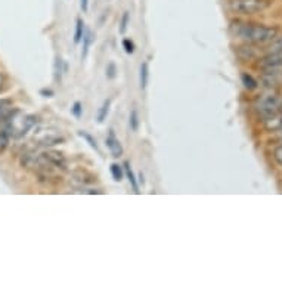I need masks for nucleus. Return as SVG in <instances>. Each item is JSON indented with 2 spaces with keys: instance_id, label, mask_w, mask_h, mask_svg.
I'll return each mask as SVG.
<instances>
[{
  "instance_id": "f257e3e1",
  "label": "nucleus",
  "mask_w": 282,
  "mask_h": 282,
  "mask_svg": "<svg viewBox=\"0 0 282 282\" xmlns=\"http://www.w3.org/2000/svg\"><path fill=\"white\" fill-rule=\"evenodd\" d=\"M231 33L244 40L245 43L251 45H263L272 42L278 36V28L265 27L259 24H244V22H234L231 25Z\"/></svg>"
},
{
  "instance_id": "f03ea898",
  "label": "nucleus",
  "mask_w": 282,
  "mask_h": 282,
  "mask_svg": "<svg viewBox=\"0 0 282 282\" xmlns=\"http://www.w3.org/2000/svg\"><path fill=\"white\" fill-rule=\"evenodd\" d=\"M269 6L268 0H229L228 7L234 13L239 15H253L265 10Z\"/></svg>"
},
{
  "instance_id": "7ed1b4c3",
  "label": "nucleus",
  "mask_w": 282,
  "mask_h": 282,
  "mask_svg": "<svg viewBox=\"0 0 282 282\" xmlns=\"http://www.w3.org/2000/svg\"><path fill=\"white\" fill-rule=\"evenodd\" d=\"M257 108H259V112L263 115V118H268L274 114L281 112L282 99L274 94H263L257 102Z\"/></svg>"
},
{
  "instance_id": "20e7f679",
  "label": "nucleus",
  "mask_w": 282,
  "mask_h": 282,
  "mask_svg": "<svg viewBox=\"0 0 282 282\" xmlns=\"http://www.w3.org/2000/svg\"><path fill=\"white\" fill-rule=\"evenodd\" d=\"M37 141H39V145L42 146H55L65 142V138L56 132H49V133H43L42 136H37Z\"/></svg>"
},
{
  "instance_id": "39448f33",
  "label": "nucleus",
  "mask_w": 282,
  "mask_h": 282,
  "mask_svg": "<svg viewBox=\"0 0 282 282\" xmlns=\"http://www.w3.org/2000/svg\"><path fill=\"white\" fill-rule=\"evenodd\" d=\"M259 65L268 71L272 70H278L282 67V55L280 53H268V56H265L263 59H260Z\"/></svg>"
},
{
  "instance_id": "423d86ee",
  "label": "nucleus",
  "mask_w": 282,
  "mask_h": 282,
  "mask_svg": "<svg viewBox=\"0 0 282 282\" xmlns=\"http://www.w3.org/2000/svg\"><path fill=\"white\" fill-rule=\"evenodd\" d=\"M42 155H43V158H45L50 166H53V167H56V169H65V167H67V160H65V157H64L61 152H56V151H46V152H43Z\"/></svg>"
},
{
  "instance_id": "0eeeda50",
  "label": "nucleus",
  "mask_w": 282,
  "mask_h": 282,
  "mask_svg": "<svg viewBox=\"0 0 282 282\" xmlns=\"http://www.w3.org/2000/svg\"><path fill=\"white\" fill-rule=\"evenodd\" d=\"M106 146H108V149H109V152H111L112 157L118 158V157L123 155V146H121L120 141L115 138V135H114L112 130L109 132V136L106 138Z\"/></svg>"
},
{
  "instance_id": "6e6552de",
  "label": "nucleus",
  "mask_w": 282,
  "mask_h": 282,
  "mask_svg": "<svg viewBox=\"0 0 282 282\" xmlns=\"http://www.w3.org/2000/svg\"><path fill=\"white\" fill-rule=\"evenodd\" d=\"M16 112V109L12 106V103L9 100H1L0 102V123H6L13 114Z\"/></svg>"
},
{
  "instance_id": "1a4fd4ad",
  "label": "nucleus",
  "mask_w": 282,
  "mask_h": 282,
  "mask_svg": "<svg viewBox=\"0 0 282 282\" xmlns=\"http://www.w3.org/2000/svg\"><path fill=\"white\" fill-rule=\"evenodd\" d=\"M265 126H266V129H268V130H272V132H275V130H280V129L282 127V114L281 112H278V114H274V115H271V117L265 118Z\"/></svg>"
},
{
  "instance_id": "9d476101",
  "label": "nucleus",
  "mask_w": 282,
  "mask_h": 282,
  "mask_svg": "<svg viewBox=\"0 0 282 282\" xmlns=\"http://www.w3.org/2000/svg\"><path fill=\"white\" fill-rule=\"evenodd\" d=\"M83 52H82V58H86L88 56V52H89V47L94 42V34L91 30L85 28V33H83Z\"/></svg>"
},
{
  "instance_id": "9b49d317",
  "label": "nucleus",
  "mask_w": 282,
  "mask_h": 282,
  "mask_svg": "<svg viewBox=\"0 0 282 282\" xmlns=\"http://www.w3.org/2000/svg\"><path fill=\"white\" fill-rule=\"evenodd\" d=\"M124 167H126V175H127V178H129V182H130L132 188H133V190H135L136 193H139V187H138V182H136V176H135L133 170L130 169V164H129V163H124Z\"/></svg>"
},
{
  "instance_id": "f8f14e48",
  "label": "nucleus",
  "mask_w": 282,
  "mask_h": 282,
  "mask_svg": "<svg viewBox=\"0 0 282 282\" xmlns=\"http://www.w3.org/2000/svg\"><path fill=\"white\" fill-rule=\"evenodd\" d=\"M83 33H85V22L82 18L77 19V24H76V34H74V43H80L82 39H83Z\"/></svg>"
},
{
  "instance_id": "ddd939ff",
  "label": "nucleus",
  "mask_w": 282,
  "mask_h": 282,
  "mask_svg": "<svg viewBox=\"0 0 282 282\" xmlns=\"http://www.w3.org/2000/svg\"><path fill=\"white\" fill-rule=\"evenodd\" d=\"M109 170H111V175H112L114 181H117V182L123 181L124 172H123V167H121V166H118L117 163H112L111 167H109Z\"/></svg>"
},
{
  "instance_id": "4468645a",
  "label": "nucleus",
  "mask_w": 282,
  "mask_h": 282,
  "mask_svg": "<svg viewBox=\"0 0 282 282\" xmlns=\"http://www.w3.org/2000/svg\"><path fill=\"white\" fill-rule=\"evenodd\" d=\"M148 77H149V70H148V64L143 62L141 65V88L145 89L148 86Z\"/></svg>"
},
{
  "instance_id": "2eb2a0df",
  "label": "nucleus",
  "mask_w": 282,
  "mask_h": 282,
  "mask_svg": "<svg viewBox=\"0 0 282 282\" xmlns=\"http://www.w3.org/2000/svg\"><path fill=\"white\" fill-rule=\"evenodd\" d=\"M241 79H242V85L245 86V89H248V91H254V89L257 88V82H256L250 74L244 73V74L241 76Z\"/></svg>"
},
{
  "instance_id": "dca6fc26",
  "label": "nucleus",
  "mask_w": 282,
  "mask_h": 282,
  "mask_svg": "<svg viewBox=\"0 0 282 282\" xmlns=\"http://www.w3.org/2000/svg\"><path fill=\"white\" fill-rule=\"evenodd\" d=\"M79 136H80V138H83V139H85V141H86V142H88L92 148H94V151H99L97 143H96V139H94L92 135H89V133H88V132H85V130H80V132H79Z\"/></svg>"
},
{
  "instance_id": "f3484780",
  "label": "nucleus",
  "mask_w": 282,
  "mask_h": 282,
  "mask_svg": "<svg viewBox=\"0 0 282 282\" xmlns=\"http://www.w3.org/2000/svg\"><path fill=\"white\" fill-rule=\"evenodd\" d=\"M109 103H111V100L108 99V100H105L103 105L100 106V109H99V112H97V121H99V123H102V121L106 118L108 111H109Z\"/></svg>"
},
{
  "instance_id": "a211bd4d",
  "label": "nucleus",
  "mask_w": 282,
  "mask_h": 282,
  "mask_svg": "<svg viewBox=\"0 0 282 282\" xmlns=\"http://www.w3.org/2000/svg\"><path fill=\"white\" fill-rule=\"evenodd\" d=\"M268 53H280V55H282V37L274 40L271 43V46L268 49Z\"/></svg>"
},
{
  "instance_id": "6ab92c4d",
  "label": "nucleus",
  "mask_w": 282,
  "mask_h": 282,
  "mask_svg": "<svg viewBox=\"0 0 282 282\" xmlns=\"http://www.w3.org/2000/svg\"><path fill=\"white\" fill-rule=\"evenodd\" d=\"M129 124H130V129H132L133 132H138V129H139V115H138V111H136V109H133V111L130 112Z\"/></svg>"
},
{
  "instance_id": "aec40b11",
  "label": "nucleus",
  "mask_w": 282,
  "mask_h": 282,
  "mask_svg": "<svg viewBox=\"0 0 282 282\" xmlns=\"http://www.w3.org/2000/svg\"><path fill=\"white\" fill-rule=\"evenodd\" d=\"M10 141V136L6 133V130H0V151H3Z\"/></svg>"
},
{
  "instance_id": "412c9836",
  "label": "nucleus",
  "mask_w": 282,
  "mask_h": 282,
  "mask_svg": "<svg viewBox=\"0 0 282 282\" xmlns=\"http://www.w3.org/2000/svg\"><path fill=\"white\" fill-rule=\"evenodd\" d=\"M123 47H124L126 53H129V55H132L135 52V43L132 40H129V39L123 40Z\"/></svg>"
},
{
  "instance_id": "4be33fe9",
  "label": "nucleus",
  "mask_w": 282,
  "mask_h": 282,
  "mask_svg": "<svg viewBox=\"0 0 282 282\" xmlns=\"http://www.w3.org/2000/svg\"><path fill=\"white\" fill-rule=\"evenodd\" d=\"M61 65H62V59L58 56V58H56V62H55V77H56V80H61V76H62V68H61Z\"/></svg>"
},
{
  "instance_id": "5701e85b",
  "label": "nucleus",
  "mask_w": 282,
  "mask_h": 282,
  "mask_svg": "<svg viewBox=\"0 0 282 282\" xmlns=\"http://www.w3.org/2000/svg\"><path fill=\"white\" fill-rule=\"evenodd\" d=\"M127 25H129V12H124L123 18H121V25H120V33H121V34L126 33Z\"/></svg>"
},
{
  "instance_id": "b1692460",
  "label": "nucleus",
  "mask_w": 282,
  "mask_h": 282,
  "mask_svg": "<svg viewBox=\"0 0 282 282\" xmlns=\"http://www.w3.org/2000/svg\"><path fill=\"white\" fill-rule=\"evenodd\" d=\"M73 114L77 117V118H80L82 117V112H83V108H82V103L80 102H74V105H73Z\"/></svg>"
},
{
  "instance_id": "393cba45",
  "label": "nucleus",
  "mask_w": 282,
  "mask_h": 282,
  "mask_svg": "<svg viewBox=\"0 0 282 282\" xmlns=\"http://www.w3.org/2000/svg\"><path fill=\"white\" fill-rule=\"evenodd\" d=\"M106 76H108V79H114L115 77V65L114 64H109L106 67Z\"/></svg>"
},
{
  "instance_id": "a878e982",
  "label": "nucleus",
  "mask_w": 282,
  "mask_h": 282,
  "mask_svg": "<svg viewBox=\"0 0 282 282\" xmlns=\"http://www.w3.org/2000/svg\"><path fill=\"white\" fill-rule=\"evenodd\" d=\"M275 160L282 166V145H280V146L275 149Z\"/></svg>"
},
{
  "instance_id": "bb28decb",
  "label": "nucleus",
  "mask_w": 282,
  "mask_h": 282,
  "mask_svg": "<svg viewBox=\"0 0 282 282\" xmlns=\"http://www.w3.org/2000/svg\"><path fill=\"white\" fill-rule=\"evenodd\" d=\"M80 6H82L83 12H88V9H89V0H80Z\"/></svg>"
},
{
  "instance_id": "cd10ccee",
  "label": "nucleus",
  "mask_w": 282,
  "mask_h": 282,
  "mask_svg": "<svg viewBox=\"0 0 282 282\" xmlns=\"http://www.w3.org/2000/svg\"><path fill=\"white\" fill-rule=\"evenodd\" d=\"M42 94H49V96H52L53 92H52V91H42Z\"/></svg>"
},
{
  "instance_id": "c85d7f7f",
  "label": "nucleus",
  "mask_w": 282,
  "mask_h": 282,
  "mask_svg": "<svg viewBox=\"0 0 282 282\" xmlns=\"http://www.w3.org/2000/svg\"><path fill=\"white\" fill-rule=\"evenodd\" d=\"M1 86H3V77L0 76V89H1Z\"/></svg>"
},
{
  "instance_id": "c756f323",
  "label": "nucleus",
  "mask_w": 282,
  "mask_h": 282,
  "mask_svg": "<svg viewBox=\"0 0 282 282\" xmlns=\"http://www.w3.org/2000/svg\"><path fill=\"white\" fill-rule=\"evenodd\" d=\"M280 132H281V133H282V127H281V129H280Z\"/></svg>"
}]
</instances>
